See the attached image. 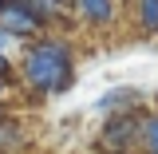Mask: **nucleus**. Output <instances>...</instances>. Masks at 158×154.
<instances>
[{"mask_svg":"<svg viewBox=\"0 0 158 154\" xmlns=\"http://www.w3.org/2000/svg\"><path fill=\"white\" fill-rule=\"evenodd\" d=\"M24 75L40 91H63L71 83V56L63 44H40L24 63Z\"/></svg>","mask_w":158,"mask_h":154,"instance_id":"obj_1","label":"nucleus"},{"mask_svg":"<svg viewBox=\"0 0 158 154\" xmlns=\"http://www.w3.org/2000/svg\"><path fill=\"white\" fill-rule=\"evenodd\" d=\"M0 20L12 32H32L40 24V12H36L32 0H0Z\"/></svg>","mask_w":158,"mask_h":154,"instance_id":"obj_2","label":"nucleus"},{"mask_svg":"<svg viewBox=\"0 0 158 154\" xmlns=\"http://www.w3.org/2000/svg\"><path fill=\"white\" fill-rule=\"evenodd\" d=\"M111 12H115V4H111V0H79V16L91 20V24H107Z\"/></svg>","mask_w":158,"mask_h":154,"instance_id":"obj_3","label":"nucleus"},{"mask_svg":"<svg viewBox=\"0 0 158 154\" xmlns=\"http://www.w3.org/2000/svg\"><path fill=\"white\" fill-rule=\"evenodd\" d=\"M138 20L150 32H158V0H138Z\"/></svg>","mask_w":158,"mask_h":154,"instance_id":"obj_4","label":"nucleus"},{"mask_svg":"<svg viewBox=\"0 0 158 154\" xmlns=\"http://www.w3.org/2000/svg\"><path fill=\"white\" fill-rule=\"evenodd\" d=\"M138 131H142V138H146V150H154V154H158V119H146Z\"/></svg>","mask_w":158,"mask_h":154,"instance_id":"obj_5","label":"nucleus"},{"mask_svg":"<svg viewBox=\"0 0 158 154\" xmlns=\"http://www.w3.org/2000/svg\"><path fill=\"white\" fill-rule=\"evenodd\" d=\"M0 79H8V59L0 56Z\"/></svg>","mask_w":158,"mask_h":154,"instance_id":"obj_6","label":"nucleus"},{"mask_svg":"<svg viewBox=\"0 0 158 154\" xmlns=\"http://www.w3.org/2000/svg\"><path fill=\"white\" fill-rule=\"evenodd\" d=\"M0 95H4V79H0Z\"/></svg>","mask_w":158,"mask_h":154,"instance_id":"obj_7","label":"nucleus"}]
</instances>
